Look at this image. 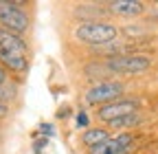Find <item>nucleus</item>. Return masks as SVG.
<instances>
[{"mask_svg":"<svg viewBox=\"0 0 158 154\" xmlns=\"http://www.w3.org/2000/svg\"><path fill=\"white\" fill-rule=\"evenodd\" d=\"M118 35V29L114 24H108V22H84L75 29V37L79 42H86L90 46H106L110 42L116 40Z\"/></svg>","mask_w":158,"mask_h":154,"instance_id":"nucleus-1","label":"nucleus"},{"mask_svg":"<svg viewBox=\"0 0 158 154\" xmlns=\"http://www.w3.org/2000/svg\"><path fill=\"white\" fill-rule=\"evenodd\" d=\"M152 66V57L141 55V53H125V55H116L106 60V68L112 73H121V75H138L145 73Z\"/></svg>","mask_w":158,"mask_h":154,"instance_id":"nucleus-2","label":"nucleus"},{"mask_svg":"<svg viewBox=\"0 0 158 154\" xmlns=\"http://www.w3.org/2000/svg\"><path fill=\"white\" fill-rule=\"evenodd\" d=\"M29 13L22 9V2H0V27L18 35L29 31Z\"/></svg>","mask_w":158,"mask_h":154,"instance_id":"nucleus-3","label":"nucleus"},{"mask_svg":"<svg viewBox=\"0 0 158 154\" xmlns=\"http://www.w3.org/2000/svg\"><path fill=\"white\" fill-rule=\"evenodd\" d=\"M125 86L121 82H99L94 86H90L84 95V101L90 104V106H99V104H110V101H116L118 97L123 95Z\"/></svg>","mask_w":158,"mask_h":154,"instance_id":"nucleus-4","label":"nucleus"},{"mask_svg":"<svg viewBox=\"0 0 158 154\" xmlns=\"http://www.w3.org/2000/svg\"><path fill=\"white\" fill-rule=\"evenodd\" d=\"M138 110V101L136 99H116V101H110L106 106H101L97 110L99 119H103L106 123L114 121V119H121V117H127V114H136Z\"/></svg>","mask_w":158,"mask_h":154,"instance_id":"nucleus-5","label":"nucleus"},{"mask_svg":"<svg viewBox=\"0 0 158 154\" xmlns=\"http://www.w3.org/2000/svg\"><path fill=\"white\" fill-rule=\"evenodd\" d=\"M132 141H134V134H130V132H121V134H116L114 139L110 137L106 143L90 148L88 154H125L127 148L132 145Z\"/></svg>","mask_w":158,"mask_h":154,"instance_id":"nucleus-6","label":"nucleus"},{"mask_svg":"<svg viewBox=\"0 0 158 154\" xmlns=\"http://www.w3.org/2000/svg\"><path fill=\"white\" fill-rule=\"evenodd\" d=\"M0 49L15 53V55H27V51H29L27 42L22 40V35H18L9 29H2V27H0Z\"/></svg>","mask_w":158,"mask_h":154,"instance_id":"nucleus-7","label":"nucleus"},{"mask_svg":"<svg viewBox=\"0 0 158 154\" xmlns=\"http://www.w3.org/2000/svg\"><path fill=\"white\" fill-rule=\"evenodd\" d=\"M114 15H121V18H136L145 11L143 2H136V0H114V2L106 5Z\"/></svg>","mask_w":158,"mask_h":154,"instance_id":"nucleus-8","label":"nucleus"},{"mask_svg":"<svg viewBox=\"0 0 158 154\" xmlns=\"http://www.w3.org/2000/svg\"><path fill=\"white\" fill-rule=\"evenodd\" d=\"M0 62H2L7 68L15 71V73H27V71H29L27 55H15V53H9V51H2V49H0Z\"/></svg>","mask_w":158,"mask_h":154,"instance_id":"nucleus-9","label":"nucleus"},{"mask_svg":"<svg viewBox=\"0 0 158 154\" xmlns=\"http://www.w3.org/2000/svg\"><path fill=\"white\" fill-rule=\"evenodd\" d=\"M108 139H110V132H108L106 128H90V130L84 132V137H81L84 145H88V148L101 145V143H106Z\"/></svg>","mask_w":158,"mask_h":154,"instance_id":"nucleus-10","label":"nucleus"},{"mask_svg":"<svg viewBox=\"0 0 158 154\" xmlns=\"http://www.w3.org/2000/svg\"><path fill=\"white\" fill-rule=\"evenodd\" d=\"M143 119H141V114H127V117H121V119H114L110 121L108 126L110 128H116V130H121V128H130V126H138Z\"/></svg>","mask_w":158,"mask_h":154,"instance_id":"nucleus-11","label":"nucleus"},{"mask_svg":"<svg viewBox=\"0 0 158 154\" xmlns=\"http://www.w3.org/2000/svg\"><path fill=\"white\" fill-rule=\"evenodd\" d=\"M5 86H7V84H0V101H2V104H7V101L13 97V90H7Z\"/></svg>","mask_w":158,"mask_h":154,"instance_id":"nucleus-12","label":"nucleus"},{"mask_svg":"<svg viewBox=\"0 0 158 154\" xmlns=\"http://www.w3.org/2000/svg\"><path fill=\"white\" fill-rule=\"evenodd\" d=\"M75 126H77V128H86V126H88V114H86V112H79L77 119H75Z\"/></svg>","mask_w":158,"mask_h":154,"instance_id":"nucleus-13","label":"nucleus"},{"mask_svg":"<svg viewBox=\"0 0 158 154\" xmlns=\"http://www.w3.org/2000/svg\"><path fill=\"white\" fill-rule=\"evenodd\" d=\"M149 20L158 24V5H156V7H152V11H149Z\"/></svg>","mask_w":158,"mask_h":154,"instance_id":"nucleus-14","label":"nucleus"},{"mask_svg":"<svg viewBox=\"0 0 158 154\" xmlns=\"http://www.w3.org/2000/svg\"><path fill=\"white\" fill-rule=\"evenodd\" d=\"M7 114H9V108H7V104H2V101H0V119H5Z\"/></svg>","mask_w":158,"mask_h":154,"instance_id":"nucleus-15","label":"nucleus"},{"mask_svg":"<svg viewBox=\"0 0 158 154\" xmlns=\"http://www.w3.org/2000/svg\"><path fill=\"white\" fill-rule=\"evenodd\" d=\"M0 84H7V73H5L2 66H0Z\"/></svg>","mask_w":158,"mask_h":154,"instance_id":"nucleus-16","label":"nucleus"}]
</instances>
